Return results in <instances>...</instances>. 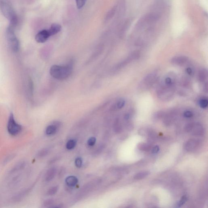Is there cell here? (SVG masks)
<instances>
[{"label": "cell", "mask_w": 208, "mask_h": 208, "mask_svg": "<svg viewBox=\"0 0 208 208\" xmlns=\"http://www.w3.org/2000/svg\"><path fill=\"white\" fill-rule=\"evenodd\" d=\"M58 187L57 186H55L51 187L48 192V194L49 195H53L55 194L57 192Z\"/></svg>", "instance_id": "25"}, {"label": "cell", "mask_w": 208, "mask_h": 208, "mask_svg": "<svg viewBox=\"0 0 208 208\" xmlns=\"http://www.w3.org/2000/svg\"><path fill=\"white\" fill-rule=\"evenodd\" d=\"M150 174L149 172L144 171L140 172L135 174L134 177V179L135 180H141L144 179L146 177L148 176Z\"/></svg>", "instance_id": "16"}, {"label": "cell", "mask_w": 208, "mask_h": 208, "mask_svg": "<svg viewBox=\"0 0 208 208\" xmlns=\"http://www.w3.org/2000/svg\"><path fill=\"white\" fill-rule=\"evenodd\" d=\"M198 142L196 139H190L185 143V148L186 150L188 152H190L194 150L198 146Z\"/></svg>", "instance_id": "10"}, {"label": "cell", "mask_w": 208, "mask_h": 208, "mask_svg": "<svg viewBox=\"0 0 208 208\" xmlns=\"http://www.w3.org/2000/svg\"><path fill=\"white\" fill-rule=\"evenodd\" d=\"M96 138H94V137H91V138H90L88 140L87 144L88 145V146H93L95 144L96 142Z\"/></svg>", "instance_id": "28"}, {"label": "cell", "mask_w": 208, "mask_h": 208, "mask_svg": "<svg viewBox=\"0 0 208 208\" xmlns=\"http://www.w3.org/2000/svg\"><path fill=\"white\" fill-rule=\"evenodd\" d=\"M125 100L124 99H120L116 102L114 108L115 109H121L125 106Z\"/></svg>", "instance_id": "17"}, {"label": "cell", "mask_w": 208, "mask_h": 208, "mask_svg": "<svg viewBox=\"0 0 208 208\" xmlns=\"http://www.w3.org/2000/svg\"><path fill=\"white\" fill-rule=\"evenodd\" d=\"M76 145V142L75 141L73 140V139H71V140H70L67 142L66 145V147L67 149L70 150L73 149L75 147Z\"/></svg>", "instance_id": "22"}, {"label": "cell", "mask_w": 208, "mask_h": 208, "mask_svg": "<svg viewBox=\"0 0 208 208\" xmlns=\"http://www.w3.org/2000/svg\"><path fill=\"white\" fill-rule=\"evenodd\" d=\"M165 113V112H163V111H159V112H156L153 115V119L155 120V121H157V120L163 118Z\"/></svg>", "instance_id": "21"}, {"label": "cell", "mask_w": 208, "mask_h": 208, "mask_svg": "<svg viewBox=\"0 0 208 208\" xmlns=\"http://www.w3.org/2000/svg\"><path fill=\"white\" fill-rule=\"evenodd\" d=\"M158 77V74L156 72L149 74L141 81L139 86V90L144 91L150 88L155 83Z\"/></svg>", "instance_id": "5"}, {"label": "cell", "mask_w": 208, "mask_h": 208, "mask_svg": "<svg viewBox=\"0 0 208 208\" xmlns=\"http://www.w3.org/2000/svg\"><path fill=\"white\" fill-rule=\"evenodd\" d=\"M82 159L80 158V157H78V158L76 159L75 161V164L77 168H81V166H82Z\"/></svg>", "instance_id": "29"}, {"label": "cell", "mask_w": 208, "mask_h": 208, "mask_svg": "<svg viewBox=\"0 0 208 208\" xmlns=\"http://www.w3.org/2000/svg\"><path fill=\"white\" fill-rule=\"evenodd\" d=\"M186 131L187 132H192L195 135H201L203 132L202 126L198 123H190L187 125L185 127Z\"/></svg>", "instance_id": "7"}, {"label": "cell", "mask_w": 208, "mask_h": 208, "mask_svg": "<svg viewBox=\"0 0 208 208\" xmlns=\"http://www.w3.org/2000/svg\"><path fill=\"white\" fill-rule=\"evenodd\" d=\"M187 201V197L186 196H183V197H181L180 201L179 202L178 204V206L179 207H180L184 205L185 203V202H186Z\"/></svg>", "instance_id": "26"}, {"label": "cell", "mask_w": 208, "mask_h": 208, "mask_svg": "<svg viewBox=\"0 0 208 208\" xmlns=\"http://www.w3.org/2000/svg\"><path fill=\"white\" fill-rule=\"evenodd\" d=\"M53 201L52 200H47V201H45L44 203V205L45 206H48L52 205L53 204Z\"/></svg>", "instance_id": "33"}, {"label": "cell", "mask_w": 208, "mask_h": 208, "mask_svg": "<svg viewBox=\"0 0 208 208\" xmlns=\"http://www.w3.org/2000/svg\"><path fill=\"white\" fill-rule=\"evenodd\" d=\"M199 105L201 108L205 109L207 108L208 101L206 98H202L199 100Z\"/></svg>", "instance_id": "19"}, {"label": "cell", "mask_w": 208, "mask_h": 208, "mask_svg": "<svg viewBox=\"0 0 208 208\" xmlns=\"http://www.w3.org/2000/svg\"><path fill=\"white\" fill-rule=\"evenodd\" d=\"M198 81L201 83L205 84L207 83L208 71L205 68H202L199 71L198 73Z\"/></svg>", "instance_id": "11"}, {"label": "cell", "mask_w": 208, "mask_h": 208, "mask_svg": "<svg viewBox=\"0 0 208 208\" xmlns=\"http://www.w3.org/2000/svg\"><path fill=\"white\" fill-rule=\"evenodd\" d=\"M193 112L189 110L186 111L183 113V116L186 118H190L193 116Z\"/></svg>", "instance_id": "30"}, {"label": "cell", "mask_w": 208, "mask_h": 208, "mask_svg": "<svg viewBox=\"0 0 208 208\" xmlns=\"http://www.w3.org/2000/svg\"><path fill=\"white\" fill-rule=\"evenodd\" d=\"M50 37L48 31L43 30L36 35L35 40L37 43H43L46 42Z\"/></svg>", "instance_id": "8"}, {"label": "cell", "mask_w": 208, "mask_h": 208, "mask_svg": "<svg viewBox=\"0 0 208 208\" xmlns=\"http://www.w3.org/2000/svg\"><path fill=\"white\" fill-rule=\"evenodd\" d=\"M56 169L55 168L50 169L46 173V178H45L46 180L47 181H49L53 179L56 174Z\"/></svg>", "instance_id": "14"}, {"label": "cell", "mask_w": 208, "mask_h": 208, "mask_svg": "<svg viewBox=\"0 0 208 208\" xmlns=\"http://www.w3.org/2000/svg\"><path fill=\"white\" fill-rule=\"evenodd\" d=\"M26 165L25 162L24 161L20 162L19 163L17 164L11 170V173H14L15 172L19 171L20 170H22L25 167Z\"/></svg>", "instance_id": "18"}, {"label": "cell", "mask_w": 208, "mask_h": 208, "mask_svg": "<svg viewBox=\"0 0 208 208\" xmlns=\"http://www.w3.org/2000/svg\"><path fill=\"white\" fill-rule=\"evenodd\" d=\"M48 150L47 149H43L40 151L37 154V157H45L48 153Z\"/></svg>", "instance_id": "27"}, {"label": "cell", "mask_w": 208, "mask_h": 208, "mask_svg": "<svg viewBox=\"0 0 208 208\" xmlns=\"http://www.w3.org/2000/svg\"><path fill=\"white\" fill-rule=\"evenodd\" d=\"M159 147L158 146H155L152 150V152L153 154L158 153L159 151Z\"/></svg>", "instance_id": "32"}, {"label": "cell", "mask_w": 208, "mask_h": 208, "mask_svg": "<svg viewBox=\"0 0 208 208\" xmlns=\"http://www.w3.org/2000/svg\"><path fill=\"white\" fill-rule=\"evenodd\" d=\"M7 130L10 135L15 136L21 132L22 126L15 121L14 115L11 113L7 124Z\"/></svg>", "instance_id": "6"}, {"label": "cell", "mask_w": 208, "mask_h": 208, "mask_svg": "<svg viewBox=\"0 0 208 208\" xmlns=\"http://www.w3.org/2000/svg\"><path fill=\"white\" fill-rule=\"evenodd\" d=\"M66 183L69 187H74L78 183V180L76 177L71 176L66 178Z\"/></svg>", "instance_id": "13"}, {"label": "cell", "mask_w": 208, "mask_h": 208, "mask_svg": "<svg viewBox=\"0 0 208 208\" xmlns=\"http://www.w3.org/2000/svg\"><path fill=\"white\" fill-rule=\"evenodd\" d=\"M21 178L20 176L19 175L18 176L15 177V178H14L13 179L11 180V183H10V185L12 187L15 186L19 184V182L21 180Z\"/></svg>", "instance_id": "23"}, {"label": "cell", "mask_w": 208, "mask_h": 208, "mask_svg": "<svg viewBox=\"0 0 208 208\" xmlns=\"http://www.w3.org/2000/svg\"><path fill=\"white\" fill-rule=\"evenodd\" d=\"M0 10L2 15L10 21V26L15 29L18 19L15 10L7 0H0Z\"/></svg>", "instance_id": "2"}, {"label": "cell", "mask_w": 208, "mask_h": 208, "mask_svg": "<svg viewBox=\"0 0 208 208\" xmlns=\"http://www.w3.org/2000/svg\"><path fill=\"white\" fill-rule=\"evenodd\" d=\"M62 30L61 26L57 23H53L51 25L48 30L49 34L50 36L55 35L60 32Z\"/></svg>", "instance_id": "12"}, {"label": "cell", "mask_w": 208, "mask_h": 208, "mask_svg": "<svg viewBox=\"0 0 208 208\" xmlns=\"http://www.w3.org/2000/svg\"><path fill=\"white\" fill-rule=\"evenodd\" d=\"M186 72L189 76H192L194 74V70L192 67H187L186 69Z\"/></svg>", "instance_id": "31"}, {"label": "cell", "mask_w": 208, "mask_h": 208, "mask_svg": "<svg viewBox=\"0 0 208 208\" xmlns=\"http://www.w3.org/2000/svg\"><path fill=\"white\" fill-rule=\"evenodd\" d=\"M72 67L71 64L65 66L53 65L50 68V73L52 77L58 80L66 79L71 74Z\"/></svg>", "instance_id": "3"}, {"label": "cell", "mask_w": 208, "mask_h": 208, "mask_svg": "<svg viewBox=\"0 0 208 208\" xmlns=\"http://www.w3.org/2000/svg\"><path fill=\"white\" fill-rule=\"evenodd\" d=\"M189 62V58L185 56H178L173 57L171 62L174 65L182 66L185 65Z\"/></svg>", "instance_id": "9"}, {"label": "cell", "mask_w": 208, "mask_h": 208, "mask_svg": "<svg viewBox=\"0 0 208 208\" xmlns=\"http://www.w3.org/2000/svg\"><path fill=\"white\" fill-rule=\"evenodd\" d=\"M177 77L170 72L163 77L159 83L157 89V95L159 99L163 102H168L173 99L175 95Z\"/></svg>", "instance_id": "1"}, {"label": "cell", "mask_w": 208, "mask_h": 208, "mask_svg": "<svg viewBox=\"0 0 208 208\" xmlns=\"http://www.w3.org/2000/svg\"><path fill=\"white\" fill-rule=\"evenodd\" d=\"M138 147L139 150L148 151L151 149V147L149 145L145 143H139L138 144Z\"/></svg>", "instance_id": "20"}, {"label": "cell", "mask_w": 208, "mask_h": 208, "mask_svg": "<svg viewBox=\"0 0 208 208\" xmlns=\"http://www.w3.org/2000/svg\"><path fill=\"white\" fill-rule=\"evenodd\" d=\"M15 29L9 26L6 30V36L9 47L12 51L17 52L19 49V42L15 36Z\"/></svg>", "instance_id": "4"}, {"label": "cell", "mask_w": 208, "mask_h": 208, "mask_svg": "<svg viewBox=\"0 0 208 208\" xmlns=\"http://www.w3.org/2000/svg\"><path fill=\"white\" fill-rule=\"evenodd\" d=\"M57 127L55 125H50L46 128V133L47 135H53L56 133L57 130Z\"/></svg>", "instance_id": "15"}, {"label": "cell", "mask_w": 208, "mask_h": 208, "mask_svg": "<svg viewBox=\"0 0 208 208\" xmlns=\"http://www.w3.org/2000/svg\"><path fill=\"white\" fill-rule=\"evenodd\" d=\"M87 0H76V5L78 9H82L86 4Z\"/></svg>", "instance_id": "24"}]
</instances>
